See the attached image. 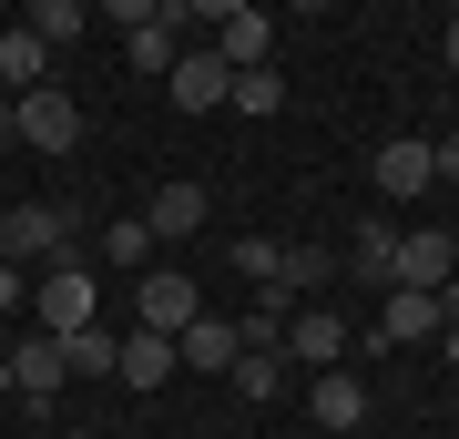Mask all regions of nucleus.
Here are the masks:
<instances>
[{"label":"nucleus","mask_w":459,"mask_h":439,"mask_svg":"<svg viewBox=\"0 0 459 439\" xmlns=\"http://www.w3.org/2000/svg\"><path fill=\"white\" fill-rule=\"evenodd\" d=\"M0 256H11V266H62V256H82V245H72V215L62 205H11V215H0Z\"/></svg>","instance_id":"nucleus-3"},{"label":"nucleus","mask_w":459,"mask_h":439,"mask_svg":"<svg viewBox=\"0 0 459 439\" xmlns=\"http://www.w3.org/2000/svg\"><path fill=\"white\" fill-rule=\"evenodd\" d=\"M31 317H41V338H72V327H92V317H102V286H92V266H82V256L41 266V277H31Z\"/></svg>","instance_id":"nucleus-1"},{"label":"nucleus","mask_w":459,"mask_h":439,"mask_svg":"<svg viewBox=\"0 0 459 439\" xmlns=\"http://www.w3.org/2000/svg\"><path fill=\"white\" fill-rule=\"evenodd\" d=\"M347 277L388 296V286H398V225H358V245H347Z\"/></svg>","instance_id":"nucleus-16"},{"label":"nucleus","mask_w":459,"mask_h":439,"mask_svg":"<svg viewBox=\"0 0 459 439\" xmlns=\"http://www.w3.org/2000/svg\"><path fill=\"white\" fill-rule=\"evenodd\" d=\"M449 266H459V235L449 225H409V235H398V286H449Z\"/></svg>","instance_id":"nucleus-9"},{"label":"nucleus","mask_w":459,"mask_h":439,"mask_svg":"<svg viewBox=\"0 0 459 439\" xmlns=\"http://www.w3.org/2000/svg\"><path fill=\"white\" fill-rule=\"evenodd\" d=\"M276 266H286L276 235H246V245H235V277H246V286H276Z\"/></svg>","instance_id":"nucleus-24"},{"label":"nucleus","mask_w":459,"mask_h":439,"mask_svg":"<svg viewBox=\"0 0 459 439\" xmlns=\"http://www.w3.org/2000/svg\"><path fill=\"white\" fill-rule=\"evenodd\" d=\"M113 347H123V338L92 317V327H72V338H62V358H72V378H113Z\"/></svg>","instance_id":"nucleus-22"},{"label":"nucleus","mask_w":459,"mask_h":439,"mask_svg":"<svg viewBox=\"0 0 459 439\" xmlns=\"http://www.w3.org/2000/svg\"><path fill=\"white\" fill-rule=\"evenodd\" d=\"M296 11H327V0H296Z\"/></svg>","instance_id":"nucleus-34"},{"label":"nucleus","mask_w":459,"mask_h":439,"mask_svg":"<svg viewBox=\"0 0 459 439\" xmlns=\"http://www.w3.org/2000/svg\"><path fill=\"white\" fill-rule=\"evenodd\" d=\"M449 62H459V21H449Z\"/></svg>","instance_id":"nucleus-33"},{"label":"nucleus","mask_w":459,"mask_h":439,"mask_svg":"<svg viewBox=\"0 0 459 439\" xmlns=\"http://www.w3.org/2000/svg\"><path fill=\"white\" fill-rule=\"evenodd\" d=\"M11 307H31V266H11V256H0V317H11Z\"/></svg>","instance_id":"nucleus-28"},{"label":"nucleus","mask_w":459,"mask_h":439,"mask_svg":"<svg viewBox=\"0 0 459 439\" xmlns=\"http://www.w3.org/2000/svg\"><path fill=\"white\" fill-rule=\"evenodd\" d=\"M439 358H449V368H459V307H449V317H439Z\"/></svg>","instance_id":"nucleus-31"},{"label":"nucleus","mask_w":459,"mask_h":439,"mask_svg":"<svg viewBox=\"0 0 459 439\" xmlns=\"http://www.w3.org/2000/svg\"><path fill=\"white\" fill-rule=\"evenodd\" d=\"M164 0H92V21H113V31H133V21H153Z\"/></svg>","instance_id":"nucleus-27"},{"label":"nucleus","mask_w":459,"mask_h":439,"mask_svg":"<svg viewBox=\"0 0 459 439\" xmlns=\"http://www.w3.org/2000/svg\"><path fill=\"white\" fill-rule=\"evenodd\" d=\"M429 163H439V184H459V133H439V144H429Z\"/></svg>","instance_id":"nucleus-29"},{"label":"nucleus","mask_w":459,"mask_h":439,"mask_svg":"<svg viewBox=\"0 0 459 439\" xmlns=\"http://www.w3.org/2000/svg\"><path fill=\"white\" fill-rule=\"evenodd\" d=\"M31 82H51V41L21 21V31H0V92H31Z\"/></svg>","instance_id":"nucleus-15"},{"label":"nucleus","mask_w":459,"mask_h":439,"mask_svg":"<svg viewBox=\"0 0 459 439\" xmlns=\"http://www.w3.org/2000/svg\"><path fill=\"white\" fill-rule=\"evenodd\" d=\"M174 368H184V358H174V338H153V327H133V338L113 347V378H123V389H164Z\"/></svg>","instance_id":"nucleus-12"},{"label":"nucleus","mask_w":459,"mask_h":439,"mask_svg":"<svg viewBox=\"0 0 459 439\" xmlns=\"http://www.w3.org/2000/svg\"><path fill=\"white\" fill-rule=\"evenodd\" d=\"M164 92H174V113H225V92H235V62H225V51H174Z\"/></svg>","instance_id":"nucleus-6"},{"label":"nucleus","mask_w":459,"mask_h":439,"mask_svg":"<svg viewBox=\"0 0 459 439\" xmlns=\"http://www.w3.org/2000/svg\"><path fill=\"white\" fill-rule=\"evenodd\" d=\"M11 389L31 399V408H51V399H62V389H72V358H62V338H41V327H31V338L11 347Z\"/></svg>","instance_id":"nucleus-7"},{"label":"nucleus","mask_w":459,"mask_h":439,"mask_svg":"<svg viewBox=\"0 0 459 439\" xmlns=\"http://www.w3.org/2000/svg\"><path fill=\"white\" fill-rule=\"evenodd\" d=\"M133 317H143L153 338H184V327L204 317V296H195V277H174V266H143V277H133Z\"/></svg>","instance_id":"nucleus-4"},{"label":"nucleus","mask_w":459,"mask_h":439,"mask_svg":"<svg viewBox=\"0 0 459 439\" xmlns=\"http://www.w3.org/2000/svg\"><path fill=\"white\" fill-rule=\"evenodd\" d=\"M174 11H184V21H225L235 0H174Z\"/></svg>","instance_id":"nucleus-30"},{"label":"nucleus","mask_w":459,"mask_h":439,"mask_svg":"<svg viewBox=\"0 0 459 439\" xmlns=\"http://www.w3.org/2000/svg\"><path fill=\"white\" fill-rule=\"evenodd\" d=\"M11 144H31V154H72V144H82V102H72L62 82L11 92Z\"/></svg>","instance_id":"nucleus-2"},{"label":"nucleus","mask_w":459,"mask_h":439,"mask_svg":"<svg viewBox=\"0 0 459 439\" xmlns=\"http://www.w3.org/2000/svg\"><path fill=\"white\" fill-rule=\"evenodd\" d=\"M276 358H286V368H337V358H347V317L296 296V307H286V338H276Z\"/></svg>","instance_id":"nucleus-5"},{"label":"nucleus","mask_w":459,"mask_h":439,"mask_svg":"<svg viewBox=\"0 0 459 439\" xmlns=\"http://www.w3.org/2000/svg\"><path fill=\"white\" fill-rule=\"evenodd\" d=\"M225 113H286V72H276V62H246L235 92H225Z\"/></svg>","instance_id":"nucleus-20"},{"label":"nucleus","mask_w":459,"mask_h":439,"mask_svg":"<svg viewBox=\"0 0 459 439\" xmlns=\"http://www.w3.org/2000/svg\"><path fill=\"white\" fill-rule=\"evenodd\" d=\"M225 378L246 389V408H255V399H286V358H276V347H235V368H225Z\"/></svg>","instance_id":"nucleus-21"},{"label":"nucleus","mask_w":459,"mask_h":439,"mask_svg":"<svg viewBox=\"0 0 459 439\" xmlns=\"http://www.w3.org/2000/svg\"><path fill=\"white\" fill-rule=\"evenodd\" d=\"M0 389H11V358H0Z\"/></svg>","instance_id":"nucleus-35"},{"label":"nucleus","mask_w":459,"mask_h":439,"mask_svg":"<svg viewBox=\"0 0 459 439\" xmlns=\"http://www.w3.org/2000/svg\"><path fill=\"white\" fill-rule=\"evenodd\" d=\"M265 41H276V31H265V0H235V11L214 21V51H225L235 72H246V62H265Z\"/></svg>","instance_id":"nucleus-14"},{"label":"nucleus","mask_w":459,"mask_h":439,"mask_svg":"<svg viewBox=\"0 0 459 439\" xmlns=\"http://www.w3.org/2000/svg\"><path fill=\"white\" fill-rule=\"evenodd\" d=\"M439 296H449V307H459V266H449V286H439Z\"/></svg>","instance_id":"nucleus-32"},{"label":"nucleus","mask_w":459,"mask_h":439,"mask_svg":"<svg viewBox=\"0 0 459 439\" xmlns=\"http://www.w3.org/2000/svg\"><path fill=\"white\" fill-rule=\"evenodd\" d=\"M235 347H246V338H235V317H195V327L174 338V358H184V368H235Z\"/></svg>","instance_id":"nucleus-18"},{"label":"nucleus","mask_w":459,"mask_h":439,"mask_svg":"<svg viewBox=\"0 0 459 439\" xmlns=\"http://www.w3.org/2000/svg\"><path fill=\"white\" fill-rule=\"evenodd\" d=\"M102 256H113V266H133V277H143V266H153V225H102Z\"/></svg>","instance_id":"nucleus-25"},{"label":"nucleus","mask_w":459,"mask_h":439,"mask_svg":"<svg viewBox=\"0 0 459 439\" xmlns=\"http://www.w3.org/2000/svg\"><path fill=\"white\" fill-rule=\"evenodd\" d=\"M31 31H41L51 51H62V41H82V31H92V0H31Z\"/></svg>","instance_id":"nucleus-23"},{"label":"nucleus","mask_w":459,"mask_h":439,"mask_svg":"<svg viewBox=\"0 0 459 439\" xmlns=\"http://www.w3.org/2000/svg\"><path fill=\"white\" fill-rule=\"evenodd\" d=\"M307 408H316V429H358L368 419V389L347 368H307Z\"/></svg>","instance_id":"nucleus-13"},{"label":"nucleus","mask_w":459,"mask_h":439,"mask_svg":"<svg viewBox=\"0 0 459 439\" xmlns=\"http://www.w3.org/2000/svg\"><path fill=\"white\" fill-rule=\"evenodd\" d=\"M174 51H184V11H174V0H164L153 21H133V31H123V62H133V72H153V82L174 72Z\"/></svg>","instance_id":"nucleus-10"},{"label":"nucleus","mask_w":459,"mask_h":439,"mask_svg":"<svg viewBox=\"0 0 459 439\" xmlns=\"http://www.w3.org/2000/svg\"><path fill=\"white\" fill-rule=\"evenodd\" d=\"M276 286H296V296H307V286H327V245H286Z\"/></svg>","instance_id":"nucleus-26"},{"label":"nucleus","mask_w":459,"mask_h":439,"mask_svg":"<svg viewBox=\"0 0 459 439\" xmlns=\"http://www.w3.org/2000/svg\"><path fill=\"white\" fill-rule=\"evenodd\" d=\"M143 225H153V235H164V245H184V235H195V225H204V184H195V174H174V184H164V195H153V215H143Z\"/></svg>","instance_id":"nucleus-17"},{"label":"nucleus","mask_w":459,"mask_h":439,"mask_svg":"<svg viewBox=\"0 0 459 439\" xmlns=\"http://www.w3.org/2000/svg\"><path fill=\"white\" fill-rule=\"evenodd\" d=\"M439 317H449V296H439V286H388V296H377V338H388V347L439 338Z\"/></svg>","instance_id":"nucleus-8"},{"label":"nucleus","mask_w":459,"mask_h":439,"mask_svg":"<svg viewBox=\"0 0 459 439\" xmlns=\"http://www.w3.org/2000/svg\"><path fill=\"white\" fill-rule=\"evenodd\" d=\"M368 174H377V195H429V184H439V163H429V144H409V133H398V144H377V163H368Z\"/></svg>","instance_id":"nucleus-11"},{"label":"nucleus","mask_w":459,"mask_h":439,"mask_svg":"<svg viewBox=\"0 0 459 439\" xmlns=\"http://www.w3.org/2000/svg\"><path fill=\"white\" fill-rule=\"evenodd\" d=\"M286 307H296V286H255L246 317H235V338H246V347H276L286 338Z\"/></svg>","instance_id":"nucleus-19"}]
</instances>
